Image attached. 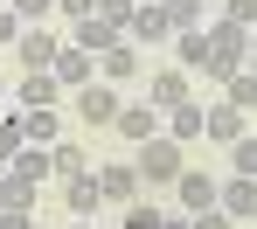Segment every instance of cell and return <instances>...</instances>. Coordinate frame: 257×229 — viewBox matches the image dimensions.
<instances>
[{
	"label": "cell",
	"mask_w": 257,
	"mask_h": 229,
	"mask_svg": "<svg viewBox=\"0 0 257 229\" xmlns=\"http://www.w3.org/2000/svg\"><path fill=\"white\" fill-rule=\"evenodd\" d=\"M250 35L257 28H236L229 14L209 21V63H202V77H209V84H229V77L243 70V56H250Z\"/></svg>",
	"instance_id": "1"
},
{
	"label": "cell",
	"mask_w": 257,
	"mask_h": 229,
	"mask_svg": "<svg viewBox=\"0 0 257 229\" xmlns=\"http://www.w3.org/2000/svg\"><path fill=\"white\" fill-rule=\"evenodd\" d=\"M132 167H139V181H146V187H174L181 174H188V146L160 132V139H146V146H139V160H132Z\"/></svg>",
	"instance_id": "2"
},
{
	"label": "cell",
	"mask_w": 257,
	"mask_h": 229,
	"mask_svg": "<svg viewBox=\"0 0 257 229\" xmlns=\"http://www.w3.org/2000/svg\"><path fill=\"white\" fill-rule=\"evenodd\" d=\"M70 111L84 118V125H118V111H125V97H118V84H84V91H70Z\"/></svg>",
	"instance_id": "3"
},
{
	"label": "cell",
	"mask_w": 257,
	"mask_h": 229,
	"mask_svg": "<svg viewBox=\"0 0 257 229\" xmlns=\"http://www.w3.org/2000/svg\"><path fill=\"white\" fill-rule=\"evenodd\" d=\"M188 97H195V77H188L181 63H167V70H146V104L174 111V104H188Z\"/></svg>",
	"instance_id": "4"
},
{
	"label": "cell",
	"mask_w": 257,
	"mask_h": 229,
	"mask_svg": "<svg viewBox=\"0 0 257 229\" xmlns=\"http://www.w3.org/2000/svg\"><path fill=\"white\" fill-rule=\"evenodd\" d=\"M111 132L132 139V146H146V139H160V132H167V111L139 97V104H125V111H118V125H111Z\"/></svg>",
	"instance_id": "5"
},
{
	"label": "cell",
	"mask_w": 257,
	"mask_h": 229,
	"mask_svg": "<svg viewBox=\"0 0 257 229\" xmlns=\"http://www.w3.org/2000/svg\"><path fill=\"white\" fill-rule=\"evenodd\" d=\"M174 194H181V208H188V215H209V208H222V181H215V174H202V167H188V174L174 181Z\"/></svg>",
	"instance_id": "6"
},
{
	"label": "cell",
	"mask_w": 257,
	"mask_h": 229,
	"mask_svg": "<svg viewBox=\"0 0 257 229\" xmlns=\"http://www.w3.org/2000/svg\"><path fill=\"white\" fill-rule=\"evenodd\" d=\"M125 35H132L139 49L167 42V35H174V21H167V0H139V7H132V21H125Z\"/></svg>",
	"instance_id": "7"
},
{
	"label": "cell",
	"mask_w": 257,
	"mask_h": 229,
	"mask_svg": "<svg viewBox=\"0 0 257 229\" xmlns=\"http://www.w3.org/2000/svg\"><path fill=\"white\" fill-rule=\"evenodd\" d=\"M56 77H63V91H84V84H97V56H90L84 42H63L56 49V63H49Z\"/></svg>",
	"instance_id": "8"
},
{
	"label": "cell",
	"mask_w": 257,
	"mask_h": 229,
	"mask_svg": "<svg viewBox=\"0 0 257 229\" xmlns=\"http://www.w3.org/2000/svg\"><path fill=\"white\" fill-rule=\"evenodd\" d=\"M7 118H14V125H21V139H28V146H56V104H21V111H7Z\"/></svg>",
	"instance_id": "9"
},
{
	"label": "cell",
	"mask_w": 257,
	"mask_h": 229,
	"mask_svg": "<svg viewBox=\"0 0 257 229\" xmlns=\"http://www.w3.org/2000/svg\"><path fill=\"white\" fill-rule=\"evenodd\" d=\"M202 132H209V104H202V97H188V104H174V111H167V139L195 146Z\"/></svg>",
	"instance_id": "10"
},
{
	"label": "cell",
	"mask_w": 257,
	"mask_h": 229,
	"mask_svg": "<svg viewBox=\"0 0 257 229\" xmlns=\"http://www.w3.org/2000/svg\"><path fill=\"white\" fill-rule=\"evenodd\" d=\"M139 56H146V49L125 35L118 49H104V56H97V77H104V84H132V77H139Z\"/></svg>",
	"instance_id": "11"
},
{
	"label": "cell",
	"mask_w": 257,
	"mask_h": 229,
	"mask_svg": "<svg viewBox=\"0 0 257 229\" xmlns=\"http://www.w3.org/2000/svg\"><path fill=\"white\" fill-rule=\"evenodd\" d=\"M243 132H250V111H236L229 97H222V104H209V132H202V139H215V146H236Z\"/></svg>",
	"instance_id": "12"
},
{
	"label": "cell",
	"mask_w": 257,
	"mask_h": 229,
	"mask_svg": "<svg viewBox=\"0 0 257 229\" xmlns=\"http://www.w3.org/2000/svg\"><path fill=\"white\" fill-rule=\"evenodd\" d=\"M35 194H42V181L28 167H0V208H35Z\"/></svg>",
	"instance_id": "13"
},
{
	"label": "cell",
	"mask_w": 257,
	"mask_h": 229,
	"mask_svg": "<svg viewBox=\"0 0 257 229\" xmlns=\"http://www.w3.org/2000/svg\"><path fill=\"white\" fill-rule=\"evenodd\" d=\"M222 215H229V222H250L257 215V181L250 174H229V181H222Z\"/></svg>",
	"instance_id": "14"
},
{
	"label": "cell",
	"mask_w": 257,
	"mask_h": 229,
	"mask_svg": "<svg viewBox=\"0 0 257 229\" xmlns=\"http://www.w3.org/2000/svg\"><path fill=\"white\" fill-rule=\"evenodd\" d=\"M77 42H84L90 56H104V49L125 42V28H118V21H104V14H84V21H77Z\"/></svg>",
	"instance_id": "15"
},
{
	"label": "cell",
	"mask_w": 257,
	"mask_h": 229,
	"mask_svg": "<svg viewBox=\"0 0 257 229\" xmlns=\"http://www.w3.org/2000/svg\"><path fill=\"white\" fill-rule=\"evenodd\" d=\"M21 104H70V91H63L56 70H28L21 77Z\"/></svg>",
	"instance_id": "16"
},
{
	"label": "cell",
	"mask_w": 257,
	"mask_h": 229,
	"mask_svg": "<svg viewBox=\"0 0 257 229\" xmlns=\"http://www.w3.org/2000/svg\"><path fill=\"white\" fill-rule=\"evenodd\" d=\"M63 201H70V215H77V222H90V215H97V201H104L97 174H77V181H63Z\"/></svg>",
	"instance_id": "17"
},
{
	"label": "cell",
	"mask_w": 257,
	"mask_h": 229,
	"mask_svg": "<svg viewBox=\"0 0 257 229\" xmlns=\"http://www.w3.org/2000/svg\"><path fill=\"white\" fill-rule=\"evenodd\" d=\"M56 35H49V28H21V42H14V56H21V63H28V70H49V63H56Z\"/></svg>",
	"instance_id": "18"
},
{
	"label": "cell",
	"mask_w": 257,
	"mask_h": 229,
	"mask_svg": "<svg viewBox=\"0 0 257 229\" xmlns=\"http://www.w3.org/2000/svg\"><path fill=\"white\" fill-rule=\"evenodd\" d=\"M174 63L181 70H202L209 63V28H174Z\"/></svg>",
	"instance_id": "19"
},
{
	"label": "cell",
	"mask_w": 257,
	"mask_h": 229,
	"mask_svg": "<svg viewBox=\"0 0 257 229\" xmlns=\"http://www.w3.org/2000/svg\"><path fill=\"white\" fill-rule=\"evenodd\" d=\"M104 201H139V167H97Z\"/></svg>",
	"instance_id": "20"
},
{
	"label": "cell",
	"mask_w": 257,
	"mask_h": 229,
	"mask_svg": "<svg viewBox=\"0 0 257 229\" xmlns=\"http://www.w3.org/2000/svg\"><path fill=\"white\" fill-rule=\"evenodd\" d=\"M49 153H56V174H63V181H77V174H90V153L77 146V139H56Z\"/></svg>",
	"instance_id": "21"
},
{
	"label": "cell",
	"mask_w": 257,
	"mask_h": 229,
	"mask_svg": "<svg viewBox=\"0 0 257 229\" xmlns=\"http://www.w3.org/2000/svg\"><path fill=\"white\" fill-rule=\"evenodd\" d=\"M222 97H229L236 111H257V70H236V77L222 84Z\"/></svg>",
	"instance_id": "22"
},
{
	"label": "cell",
	"mask_w": 257,
	"mask_h": 229,
	"mask_svg": "<svg viewBox=\"0 0 257 229\" xmlns=\"http://www.w3.org/2000/svg\"><path fill=\"white\" fill-rule=\"evenodd\" d=\"M167 21L174 28H209V0H167Z\"/></svg>",
	"instance_id": "23"
},
{
	"label": "cell",
	"mask_w": 257,
	"mask_h": 229,
	"mask_svg": "<svg viewBox=\"0 0 257 229\" xmlns=\"http://www.w3.org/2000/svg\"><path fill=\"white\" fill-rule=\"evenodd\" d=\"M125 229H167V215L153 208V201H125V215H118Z\"/></svg>",
	"instance_id": "24"
},
{
	"label": "cell",
	"mask_w": 257,
	"mask_h": 229,
	"mask_svg": "<svg viewBox=\"0 0 257 229\" xmlns=\"http://www.w3.org/2000/svg\"><path fill=\"white\" fill-rule=\"evenodd\" d=\"M229 167H236V174H250V181H257V132H243L236 146H229Z\"/></svg>",
	"instance_id": "25"
},
{
	"label": "cell",
	"mask_w": 257,
	"mask_h": 229,
	"mask_svg": "<svg viewBox=\"0 0 257 229\" xmlns=\"http://www.w3.org/2000/svg\"><path fill=\"white\" fill-rule=\"evenodd\" d=\"M28 139H21V125L14 118H0V167H14V153H21Z\"/></svg>",
	"instance_id": "26"
},
{
	"label": "cell",
	"mask_w": 257,
	"mask_h": 229,
	"mask_svg": "<svg viewBox=\"0 0 257 229\" xmlns=\"http://www.w3.org/2000/svg\"><path fill=\"white\" fill-rule=\"evenodd\" d=\"M7 7H14V14H21L28 28H42V14H49V7H56V0H7Z\"/></svg>",
	"instance_id": "27"
},
{
	"label": "cell",
	"mask_w": 257,
	"mask_h": 229,
	"mask_svg": "<svg viewBox=\"0 0 257 229\" xmlns=\"http://www.w3.org/2000/svg\"><path fill=\"white\" fill-rule=\"evenodd\" d=\"M21 28H28V21H21L14 7H0V49H14V42H21Z\"/></svg>",
	"instance_id": "28"
},
{
	"label": "cell",
	"mask_w": 257,
	"mask_h": 229,
	"mask_svg": "<svg viewBox=\"0 0 257 229\" xmlns=\"http://www.w3.org/2000/svg\"><path fill=\"white\" fill-rule=\"evenodd\" d=\"M132 7H139V0H97V14H104V21H118V28L132 21Z\"/></svg>",
	"instance_id": "29"
},
{
	"label": "cell",
	"mask_w": 257,
	"mask_h": 229,
	"mask_svg": "<svg viewBox=\"0 0 257 229\" xmlns=\"http://www.w3.org/2000/svg\"><path fill=\"white\" fill-rule=\"evenodd\" d=\"M222 14H229V21H236V28H257V0H229V7H222Z\"/></svg>",
	"instance_id": "30"
},
{
	"label": "cell",
	"mask_w": 257,
	"mask_h": 229,
	"mask_svg": "<svg viewBox=\"0 0 257 229\" xmlns=\"http://www.w3.org/2000/svg\"><path fill=\"white\" fill-rule=\"evenodd\" d=\"M0 229H35V208H0Z\"/></svg>",
	"instance_id": "31"
},
{
	"label": "cell",
	"mask_w": 257,
	"mask_h": 229,
	"mask_svg": "<svg viewBox=\"0 0 257 229\" xmlns=\"http://www.w3.org/2000/svg\"><path fill=\"white\" fill-rule=\"evenodd\" d=\"M56 7H63L70 21H84V14H97V0H56Z\"/></svg>",
	"instance_id": "32"
},
{
	"label": "cell",
	"mask_w": 257,
	"mask_h": 229,
	"mask_svg": "<svg viewBox=\"0 0 257 229\" xmlns=\"http://www.w3.org/2000/svg\"><path fill=\"white\" fill-rule=\"evenodd\" d=\"M195 229H236V222H229L222 208H209V215H195Z\"/></svg>",
	"instance_id": "33"
},
{
	"label": "cell",
	"mask_w": 257,
	"mask_h": 229,
	"mask_svg": "<svg viewBox=\"0 0 257 229\" xmlns=\"http://www.w3.org/2000/svg\"><path fill=\"white\" fill-rule=\"evenodd\" d=\"M167 229H195V222H174V215H167Z\"/></svg>",
	"instance_id": "34"
},
{
	"label": "cell",
	"mask_w": 257,
	"mask_h": 229,
	"mask_svg": "<svg viewBox=\"0 0 257 229\" xmlns=\"http://www.w3.org/2000/svg\"><path fill=\"white\" fill-rule=\"evenodd\" d=\"M0 118H7V97H0Z\"/></svg>",
	"instance_id": "35"
},
{
	"label": "cell",
	"mask_w": 257,
	"mask_h": 229,
	"mask_svg": "<svg viewBox=\"0 0 257 229\" xmlns=\"http://www.w3.org/2000/svg\"><path fill=\"white\" fill-rule=\"evenodd\" d=\"M70 229H90V222H70Z\"/></svg>",
	"instance_id": "36"
},
{
	"label": "cell",
	"mask_w": 257,
	"mask_h": 229,
	"mask_svg": "<svg viewBox=\"0 0 257 229\" xmlns=\"http://www.w3.org/2000/svg\"><path fill=\"white\" fill-rule=\"evenodd\" d=\"M0 7H7V0H0Z\"/></svg>",
	"instance_id": "37"
}]
</instances>
